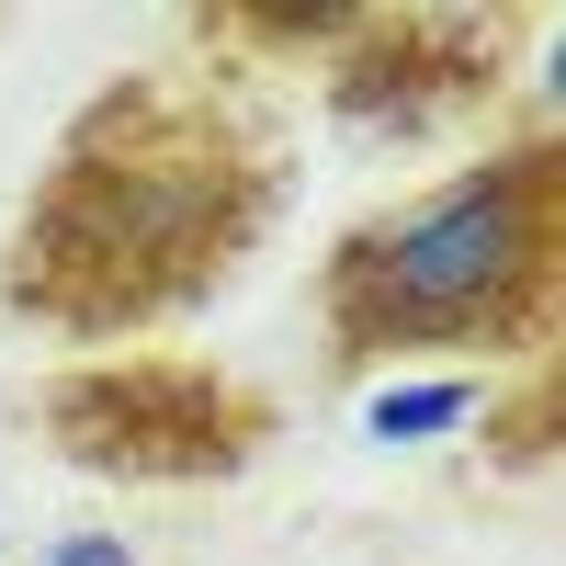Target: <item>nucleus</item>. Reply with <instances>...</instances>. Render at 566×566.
Returning <instances> with one entry per match:
<instances>
[{
    "mask_svg": "<svg viewBox=\"0 0 566 566\" xmlns=\"http://www.w3.org/2000/svg\"><path fill=\"white\" fill-rule=\"evenodd\" d=\"M23 431L103 488H227L283 453V397L261 374L136 340V352H69L57 374L23 386Z\"/></svg>",
    "mask_w": 566,
    "mask_h": 566,
    "instance_id": "nucleus-3",
    "label": "nucleus"
},
{
    "mask_svg": "<svg viewBox=\"0 0 566 566\" xmlns=\"http://www.w3.org/2000/svg\"><path fill=\"white\" fill-rule=\"evenodd\" d=\"M295 205V125L261 80L125 57L45 136L0 227V317L69 352H136L216 306Z\"/></svg>",
    "mask_w": 566,
    "mask_h": 566,
    "instance_id": "nucleus-1",
    "label": "nucleus"
},
{
    "mask_svg": "<svg viewBox=\"0 0 566 566\" xmlns=\"http://www.w3.org/2000/svg\"><path fill=\"white\" fill-rule=\"evenodd\" d=\"M555 23L533 0H340V34L306 69L328 125L363 148H431L522 103V69Z\"/></svg>",
    "mask_w": 566,
    "mask_h": 566,
    "instance_id": "nucleus-4",
    "label": "nucleus"
},
{
    "mask_svg": "<svg viewBox=\"0 0 566 566\" xmlns=\"http://www.w3.org/2000/svg\"><path fill=\"white\" fill-rule=\"evenodd\" d=\"M317 374L374 386L397 363H544L566 340V136L522 103L476 159L363 205L306 272Z\"/></svg>",
    "mask_w": 566,
    "mask_h": 566,
    "instance_id": "nucleus-2",
    "label": "nucleus"
},
{
    "mask_svg": "<svg viewBox=\"0 0 566 566\" xmlns=\"http://www.w3.org/2000/svg\"><path fill=\"white\" fill-rule=\"evenodd\" d=\"M555 442H566V352L488 374V397H476V453H488V476H555Z\"/></svg>",
    "mask_w": 566,
    "mask_h": 566,
    "instance_id": "nucleus-5",
    "label": "nucleus"
}]
</instances>
